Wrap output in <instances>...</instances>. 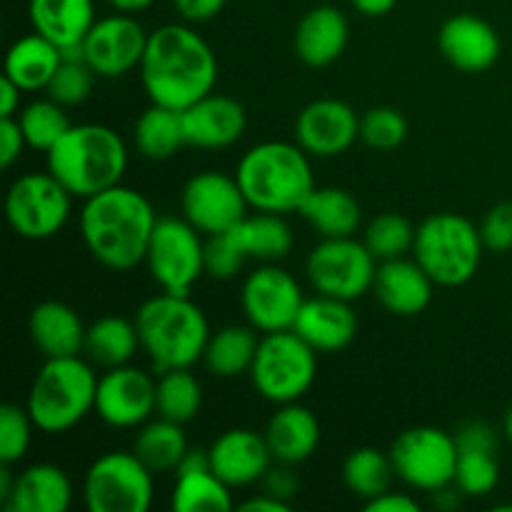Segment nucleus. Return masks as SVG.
<instances>
[{"label": "nucleus", "instance_id": "obj_28", "mask_svg": "<svg viewBox=\"0 0 512 512\" xmlns=\"http://www.w3.org/2000/svg\"><path fill=\"white\" fill-rule=\"evenodd\" d=\"M28 18L35 33L58 48L83 43L98 20L93 0H30Z\"/></svg>", "mask_w": 512, "mask_h": 512}, {"label": "nucleus", "instance_id": "obj_44", "mask_svg": "<svg viewBox=\"0 0 512 512\" xmlns=\"http://www.w3.org/2000/svg\"><path fill=\"white\" fill-rule=\"evenodd\" d=\"M95 85V70L90 68L88 63H70V60H63L60 68L55 70V75L50 78L48 98H53L55 103H60L63 108H70V105H80L90 98Z\"/></svg>", "mask_w": 512, "mask_h": 512}, {"label": "nucleus", "instance_id": "obj_55", "mask_svg": "<svg viewBox=\"0 0 512 512\" xmlns=\"http://www.w3.org/2000/svg\"><path fill=\"white\" fill-rule=\"evenodd\" d=\"M15 488V475L10 473V465L0 463V503H8L10 493H13Z\"/></svg>", "mask_w": 512, "mask_h": 512}, {"label": "nucleus", "instance_id": "obj_37", "mask_svg": "<svg viewBox=\"0 0 512 512\" xmlns=\"http://www.w3.org/2000/svg\"><path fill=\"white\" fill-rule=\"evenodd\" d=\"M203 405V385L190 368H175L160 373L158 415L185 425L198 415Z\"/></svg>", "mask_w": 512, "mask_h": 512}, {"label": "nucleus", "instance_id": "obj_5", "mask_svg": "<svg viewBox=\"0 0 512 512\" xmlns=\"http://www.w3.org/2000/svg\"><path fill=\"white\" fill-rule=\"evenodd\" d=\"M45 155L50 173L73 198L83 200L120 185L128 168V148L120 133L98 123L70 125Z\"/></svg>", "mask_w": 512, "mask_h": 512}, {"label": "nucleus", "instance_id": "obj_2", "mask_svg": "<svg viewBox=\"0 0 512 512\" xmlns=\"http://www.w3.org/2000/svg\"><path fill=\"white\" fill-rule=\"evenodd\" d=\"M155 225L158 215L150 200L123 183L88 198L80 210V235L88 253L120 273L145 263Z\"/></svg>", "mask_w": 512, "mask_h": 512}, {"label": "nucleus", "instance_id": "obj_8", "mask_svg": "<svg viewBox=\"0 0 512 512\" xmlns=\"http://www.w3.org/2000/svg\"><path fill=\"white\" fill-rule=\"evenodd\" d=\"M318 353L295 330L265 333L255 353L250 380L260 398L275 405L298 403L315 383Z\"/></svg>", "mask_w": 512, "mask_h": 512}, {"label": "nucleus", "instance_id": "obj_39", "mask_svg": "<svg viewBox=\"0 0 512 512\" xmlns=\"http://www.w3.org/2000/svg\"><path fill=\"white\" fill-rule=\"evenodd\" d=\"M18 123L23 128L28 148L40 150V153H50V148L70 128V120L65 115L63 105L55 103L53 98L35 100V103L25 105L18 113Z\"/></svg>", "mask_w": 512, "mask_h": 512}, {"label": "nucleus", "instance_id": "obj_43", "mask_svg": "<svg viewBox=\"0 0 512 512\" xmlns=\"http://www.w3.org/2000/svg\"><path fill=\"white\" fill-rule=\"evenodd\" d=\"M33 418L28 408L5 403L0 408V463L15 465L25 458L33 438Z\"/></svg>", "mask_w": 512, "mask_h": 512}, {"label": "nucleus", "instance_id": "obj_36", "mask_svg": "<svg viewBox=\"0 0 512 512\" xmlns=\"http://www.w3.org/2000/svg\"><path fill=\"white\" fill-rule=\"evenodd\" d=\"M135 148L148 160H168L185 143L183 113L168 105L153 103L135 123Z\"/></svg>", "mask_w": 512, "mask_h": 512}, {"label": "nucleus", "instance_id": "obj_46", "mask_svg": "<svg viewBox=\"0 0 512 512\" xmlns=\"http://www.w3.org/2000/svg\"><path fill=\"white\" fill-rule=\"evenodd\" d=\"M480 238L490 253H510L512 250V203H498L485 213L480 223Z\"/></svg>", "mask_w": 512, "mask_h": 512}, {"label": "nucleus", "instance_id": "obj_49", "mask_svg": "<svg viewBox=\"0 0 512 512\" xmlns=\"http://www.w3.org/2000/svg\"><path fill=\"white\" fill-rule=\"evenodd\" d=\"M225 3L228 0H173V8L188 23H205L213 20L225 8Z\"/></svg>", "mask_w": 512, "mask_h": 512}, {"label": "nucleus", "instance_id": "obj_40", "mask_svg": "<svg viewBox=\"0 0 512 512\" xmlns=\"http://www.w3.org/2000/svg\"><path fill=\"white\" fill-rule=\"evenodd\" d=\"M415 233H418V228H413V223L405 215L383 213L370 220L363 243L368 245L375 260L383 263V260L405 258V253H413Z\"/></svg>", "mask_w": 512, "mask_h": 512}, {"label": "nucleus", "instance_id": "obj_27", "mask_svg": "<svg viewBox=\"0 0 512 512\" xmlns=\"http://www.w3.org/2000/svg\"><path fill=\"white\" fill-rule=\"evenodd\" d=\"M73 503V483L68 473L53 463H38L15 475V488L8 503V512H65Z\"/></svg>", "mask_w": 512, "mask_h": 512}, {"label": "nucleus", "instance_id": "obj_45", "mask_svg": "<svg viewBox=\"0 0 512 512\" xmlns=\"http://www.w3.org/2000/svg\"><path fill=\"white\" fill-rule=\"evenodd\" d=\"M245 253L235 238L233 228L225 233L208 235L205 240V273L215 280H230L245 265Z\"/></svg>", "mask_w": 512, "mask_h": 512}, {"label": "nucleus", "instance_id": "obj_53", "mask_svg": "<svg viewBox=\"0 0 512 512\" xmlns=\"http://www.w3.org/2000/svg\"><path fill=\"white\" fill-rule=\"evenodd\" d=\"M290 508H293V505L285 503V500H280V498H275V495H270V493L255 495V498L240 503V510H245V512H290Z\"/></svg>", "mask_w": 512, "mask_h": 512}, {"label": "nucleus", "instance_id": "obj_54", "mask_svg": "<svg viewBox=\"0 0 512 512\" xmlns=\"http://www.w3.org/2000/svg\"><path fill=\"white\" fill-rule=\"evenodd\" d=\"M350 5L365 18H383L398 5V0H350Z\"/></svg>", "mask_w": 512, "mask_h": 512}, {"label": "nucleus", "instance_id": "obj_20", "mask_svg": "<svg viewBox=\"0 0 512 512\" xmlns=\"http://www.w3.org/2000/svg\"><path fill=\"white\" fill-rule=\"evenodd\" d=\"M440 53L460 73H483L500 58V35L488 20L470 13H458L443 23L438 33Z\"/></svg>", "mask_w": 512, "mask_h": 512}, {"label": "nucleus", "instance_id": "obj_12", "mask_svg": "<svg viewBox=\"0 0 512 512\" xmlns=\"http://www.w3.org/2000/svg\"><path fill=\"white\" fill-rule=\"evenodd\" d=\"M395 475L410 488L435 493L455 480L458 443L455 435L433 425H418L395 438L390 448Z\"/></svg>", "mask_w": 512, "mask_h": 512}, {"label": "nucleus", "instance_id": "obj_16", "mask_svg": "<svg viewBox=\"0 0 512 512\" xmlns=\"http://www.w3.org/2000/svg\"><path fill=\"white\" fill-rule=\"evenodd\" d=\"M148 35L133 13H115L95 20L90 33L85 35V63L100 78H120L130 70L140 68Z\"/></svg>", "mask_w": 512, "mask_h": 512}, {"label": "nucleus", "instance_id": "obj_29", "mask_svg": "<svg viewBox=\"0 0 512 512\" xmlns=\"http://www.w3.org/2000/svg\"><path fill=\"white\" fill-rule=\"evenodd\" d=\"M60 63H63V55H60L58 45L33 30L10 45L3 75H8L23 93H38V90L48 88Z\"/></svg>", "mask_w": 512, "mask_h": 512}, {"label": "nucleus", "instance_id": "obj_48", "mask_svg": "<svg viewBox=\"0 0 512 512\" xmlns=\"http://www.w3.org/2000/svg\"><path fill=\"white\" fill-rule=\"evenodd\" d=\"M28 148L18 118H0V165L10 168Z\"/></svg>", "mask_w": 512, "mask_h": 512}, {"label": "nucleus", "instance_id": "obj_14", "mask_svg": "<svg viewBox=\"0 0 512 512\" xmlns=\"http://www.w3.org/2000/svg\"><path fill=\"white\" fill-rule=\"evenodd\" d=\"M180 208L183 218L208 238L235 228L248 215L250 203L235 175L230 178L218 170H205L185 183Z\"/></svg>", "mask_w": 512, "mask_h": 512}, {"label": "nucleus", "instance_id": "obj_26", "mask_svg": "<svg viewBox=\"0 0 512 512\" xmlns=\"http://www.w3.org/2000/svg\"><path fill=\"white\" fill-rule=\"evenodd\" d=\"M265 440L280 465L305 463L320 445V420L305 405L285 403L270 418Z\"/></svg>", "mask_w": 512, "mask_h": 512}, {"label": "nucleus", "instance_id": "obj_6", "mask_svg": "<svg viewBox=\"0 0 512 512\" xmlns=\"http://www.w3.org/2000/svg\"><path fill=\"white\" fill-rule=\"evenodd\" d=\"M98 375L80 355L45 358L28 390V408L40 433H68L95 410Z\"/></svg>", "mask_w": 512, "mask_h": 512}, {"label": "nucleus", "instance_id": "obj_1", "mask_svg": "<svg viewBox=\"0 0 512 512\" xmlns=\"http://www.w3.org/2000/svg\"><path fill=\"white\" fill-rule=\"evenodd\" d=\"M140 80L150 103L185 110L215 90L218 58L190 25H160L148 35Z\"/></svg>", "mask_w": 512, "mask_h": 512}, {"label": "nucleus", "instance_id": "obj_31", "mask_svg": "<svg viewBox=\"0 0 512 512\" xmlns=\"http://www.w3.org/2000/svg\"><path fill=\"white\" fill-rule=\"evenodd\" d=\"M233 233L248 260L275 263V260L288 258L293 250V228L280 213L258 210L255 215H245L235 225Z\"/></svg>", "mask_w": 512, "mask_h": 512}, {"label": "nucleus", "instance_id": "obj_56", "mask_svg": "<svg viewBox=\"0 0 512 512\" xmlns=\"http://www.w3.org/2000/svg\"><path fill=\"white\" fill-rule=\"evenodd\" d=\"M108 3L120 13H140V10L150 8L155 0H108Z\"/></svg>", "mask_w": 512, "mask_h": 512}, {"label": "nucleus", "instance_id": "obj_57", "mask_svg": "<svg viewBox=\"0 0 512 512\" xmlns=\"http://www.w3.org/2000/svg\"><path fill=\"white\" fill-rule=\"evenodd\" d=\"M505 435H508V440L512 443V408L508 410V415H505Z\"/></svg>", "mask_w": 512, "mask_h": 512}, {"label": "nucleus", "instance_id": "obj_18", "mask_svg": "<svg viewBox=\"0 0 512 512\" xmlns=\"http://www.w3.org/2000/svg\"><path fill=\"white\" fill-rule=\"evenodd\" d=\"M358 138L360 118L345 100H313L295 120V143L315 158L343 155Z\"/></svg>", "mask_w": 512, "mask_h": 512}, {"label": "nucleus", "instance_id": "obj_15", "mask_svg": "<svg viewBox=\"0 0 512 512\" xmlns=\"http://www.w3.org/2000/svg\"><path fill=\"white\" fill-rule=\"evenodd\" d=\"M243 313L258 333L293 330L305 298L298 280L288 270L268 263L248 275L240 293Z\"/></svg>", "mask_w": 512, "mask_h": 512}, {"label": "nucleus", "instance_id": "obj_4", "mask_svg": "<svg viewBox=\"0 0 512 512\" xmlns=\"http://www.w3.org/2000/svg\"><path fill=\"white\" fill-rule=\"evenodd\" d=\"M140 348L153 363L155 373L193 368L203 360L210 340V325L203 310L188 295L160 293L145 300L135 313Z\"/></svg>", "mask_w": 512, "mask_h": 512}, {"label": "nucleus", "instance_id": "obj_13", "mask_svg": "<svg viewBox=\"0 0 512 512\" xmlns=\"http://www.w3.org/2000/svg\"><path fill=\"white\" fill-rule=\"evenodd\" d=\"M310 285L320 295L340 298L353 303L355 298L373 290L378 260L368 245L350 238H323L308 255Z\"/></svg>", "mask_w": 512, "mask_h": 512}, {"label": "nucleus", "instance_id": "obj_19", "mask_svg": "<svg viewBox=\"0 0 512 512\" xmlns=\"http://www.w3.org/2000/svg\"><path fill=\"white\" fill-rule=\"evenodd\" d=\"M210 468L230 488L260 483L273 463V453L268 448L265 433L250 428L225 430L208 448Z\"/></svg>", "mask_w": 512, "mask_h": 512}, {"label": "nucleus", "instance_id": "obj_38", "mask_svg": "<svg viewBox=\"0 0 512 512\" xmlns=\"http://www.w3.org/2000/svg\"><path fill=\"white\" fill-rule=\"evenodd\" d=\"M393 460L390 453H380L378 448H358L345 458L343 465V480L358 498L365 503L385 490H390V480H393Z\"/></svg>", "mask_w": 512, "mask_h": 512}, {"label": "nucleus", "instance_id": "obj_30", "mask_svg": "<svg viewBox=\"0 0 512 512\" xmlns=\"http://www.w3.org/2000/svg\"><path fill=\"white\" fill-rule=\"evenodd\" d=\"M323 238H350L358 233L363 210L343 188H315L298 210Z\"/></svg>", "mask_w": 512, "mask_h": 512}, {"label": "nucleus", "instance_id": "obj_23", "mask_svg": "<svg viewBox=\"0 0 512 512\" xmlns=\"http://www.w3.org/2000/svg\"><path fill=\"white\" fill-rule=\"evenodd\" d=\"M433 285L435 280L425 273L418 260L393 258L378 265L373 293L388 313L413 318L430 305Z\"/></svg>", "mask_w": 512, "mask_h": 512}, {"label": "nucleus", "instance_id": "obj_33", "mask_svg": "<svg viewBox=\"0 0 512 512\" xmlns=\"http://www.w3.org/2000/svg\"><path fill=\"white\" fill-rule=\"evenodd\" d=\"M258 330L250 325H228V328L210 333L208 345H205L203 363L215 378H238V375L250 373L255 353H258L260 338Z\"/></svg>", "mask_w": 512, "mask_h": 512}, {"label": "nucleus", "instance_id": "obj_9", "mask_svg": "<svg viewBox=\"0 0 512 512\" xmlns=\"http://www.w3.org/2000/svg\"><path fill=\"white\" fill-rule=\"evenodd\" d=\"M83 498L90 512H148L153 505V470L130 450H110L85 473Z\"/></svg>", "mask_w": 512, "mask_h": 512}, {"label": "nucleus", "instance_id": "obj_25", "mask_svg": "<svg viewBox=\"0 0 512 512\" xmlns=\"http://www.w3.org/2000/svg\"><path fill=\"white\" fill-rule=\"evenodd\" d=\"M30 340L45 358H68L80 355L85 345V333L80 315L60 300H45L30 310L28 318Z\"/></svg>", "mask_w": 512, "mask_h": 512}, {"label": "nucleus", "instance_id": "obj_10", "mask_svg": "<svg viewBox=\"0 0 512 512\" xmlns=\"http://www.w3.org/2000/svg\"><path fill=\"white\" fill-rule=\"evenodd\" d=\"M70 190L53 173L20 175L5 195V218L25 240H48L70 218Z\"/></svg>", "mask_w": 512, "mask_h": 512}, {"label": "nucleus", "instance_id": "obj_32", "mask_svg": "<svg viewBox=\"0 0 512 512\" xmlns=\"http://www.w3.org/2000/svg\"><path fill=\"white\" fill-rule=\"evenodd\" d=\"M138 348L140 335L135 328V320L130 323L120 315H105V318L95 320L85 333L83 353L88 355L90 363L110 370L128 365L138 353Z\"/></svg>", "mask_w": 512, "mask_h": 512}, {"label": "nucleus", "instance_id": "obj_47", "mask_svg": "<svg viewBox=\"0 0 512 512\" xmlns=\"http://www.w3.org/2000/svg\"><path fill=\"white\" fill-rule=\"evenodd\" d=\"M455 443H458V453L463 450H478V453H495L498 450V433L485 420H473L465 423L463 428L455 433Z\"/></svg>", "mask_w": 512, "mask_h": 512}, {"label": "nucleus", "instance_id": "obj_3", "mask_svg": "<svg viewBox=\"0 0 512 512\" xmlns=\"http://www.w3.org/2000/svg\"><path fill=\"white\" fill-rule=\"evenodd\" d=\"M250 208L265 213H298L315 185L313 165L298 143L265 140L253 145L235 168Z\"/></svg>", "mask_w": 512, "mask_h": 512}, {"label": "nucleus", "instance_id": "obj_42", "mask_svg": "<svg viewBox=\"0 0 512 512\" xmlns=\"http://www.w3.org/2000/svg\"><path fill=\"white\" fill-rule=\"evenodd\" d=\"M360 138L373 150H395L408 138V120L400 110L378 105L360 118Z\"/></svg>", "mask_w": 512, "mask_h": 512}, {"label": "nucleus", "instance_id": "obj_50", "mask_svg": "<svg viewBox=\"0 0 512 512\" xmlns=\"http://www.w3.org/2000/svg\"><path fill=\"white\" fill-rule=\"evenodd\" d=\"M288 468L290 465L268 470V473H265V478L260 480V483L265 485V493L275 495V498L285 500V503H290V500L298 495V478H295Z\"/></svg>", "mask_w": 512, "mask_h": 512}, {"label": "nucleus", "instance_id": "obj_41", "mask_svg": "<svg viewBox=\"0 0 512 512\" xmlns=\"http://www.w3.org/2000/svg\"><path fill=\"white\" fill-rule=\"evenodd\" d=\"M453 483L468 498H483V495L493 493L500 483V465L495 453H478V450L458 453Z\"/></svg>", "mask_w": 512, "mask_h": 512}, {"label": "nucleus", "instance_id": "obj_52", "mask_svg": "<svg viewBox=\"0 0 512 512\" xmlns=\"http://www.w3.org/2000/svg\"><path fill=\"white\" fill-rule=\"evenodd\" d=\"M20 95L23 90L8 75H3L0 80V118H15V113L20 110Z\"/></svg>", "mask_w": 512, "mask_h": 512}, {"label": "nucleus", "instance_id": "obj_7", "mask_svg": "<svg viewBox=\"0 0 512 512\" xmlns=\"http://www.w3.org/2000/svg\"><path fill=\"white\" fill-rule=\"evenodd\" d=\"M483 250L480 228L468 218L458 213H435L418 225L413 258L423 265L435 285L458 288L475 278Z\"/></svg>", "mask_w": 512, "mask_h": 512}, {"label": "nucleus", "instance_id": "obj_17", "mask_svg": "<svg viewBox=\"0 0 512 512\" xmlns=\"http://www.w3.org/2000/svg\"><path fill=\"white\" fill-rule=\"evenodd\" d=\"M95 413L110 428H140L158 413V383L130 365L110 368L98 380Z\"/></svg>", "mask_w": 512, "mask_h": 512}, {"label": "nucleus", "instance_id": "obj_24", "mask_svg": "<svg viewBox=\"0 0 512 512\" xmlns=\"http://www.w3.org/2000/svg\"><path fill=\"white\" fill-rule=\"evenodd\" d=\"M348 18L333 5H318L300 18L295 28V53L310 68H325L335 63L348 48Z\"/></svg>", "mask_w": 512, "mask_h": 512}, {"label": "nucleus", "instance_id": "obj_22", "mask_svg": "<svg viewBox=\"0 0 512 512\" xmlns=\"http://www.w3.org/2000/svg\"><path fill=\"white\" fill-rule=\"evenodd\" d=\"M293 330L315 353H338L358 335V315L348 300L318 293V298L305 300Z\"/></svg>", "mask_w": 512, "mask_h": 512}, {"label": "nucleus", "instance_id": "obj_11", "mask_svg": "<svg viewBox=\"0 0 512 512\" xmlns=\"http://www.w3.org/2000/svg\"><path fill=\"white\" fill-rule=\"evenodd\" d=\"M185 218H158L150 235L145 265L165 293L190 295L205 273V243Z\"/></svg>", "mask_w": 512, "mask_h": 512}, {"label": "nucleus", "instance_id": "obj_21", "mask_svg": "<svg viewBox=\"0 0 512 512\" xmlns=\"http://www.w3.org/2000/svg\"><path fill=\"white\" fill-rule=\"evenodd\" d=\"M180 113H183L185 143L205 150L230 148L243 138L248 125V113L243 105L220 93H208Z\"/></svg>", "mask_w": 512, "mask_h": 512}, {"label": "nucleus", "instance_id": "obj_35", "mask_svg": "<svg viewBox=\"0 0 512 512\" xmlns=\"http://www.w3.org/2000/svg\"><path fill=\"white\" fill-rule=\"evenodd\" d=\"M188 448L190 445L183 425L168 418L148 420V423L140 425L133 443V453L153 473H175Z\"/></svg>", "mask_w": 512, "mask_h": 512}, {"label": "nucleus", "instance_id": "obj_34", "mask_svg": "<svg viewBox=\"0 0 512 512\" xmlns=\"http://www.w3.org/2000/svg\"><path fill=\"white\" fill-rule=\"evenodd\" d=\"M175 512H228L235 508L233 493L213 468H193L175 473V488L170 495Z\"/></svg>", "mask_w": 512, "mask_h": 512}, {"label": "nucleus", "instance_id": "obj_51", "mask_svg": "<svg viewBox=\"0 0 512 512\" xmlns=\"http://www.w3.org/2000/svg\"><path fill=\"white\" fill-rule=\"evenodd\" d=\"M365 510L368 512H418L420 503L405 493H390V490H385V493L378 495V498L368 500V503H365Z\"/></svg>", "mask_w": 512, "mask_h": 512}]
</instances>
